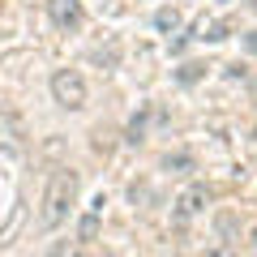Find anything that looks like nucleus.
<instances>
[{
	"mask_svg": "<svg viewBox=\"0 0 257 257\" xmlns=\"http://www.w3.org/2000/svg\"><path fill=\"white\" fill-rule=\"evenodd\" d=\"M77 189H82V180H77L73 167H60V172H52L47 193H43V231H56L64 219H69V210L77 206Z\"/></svg>",
	"mask_w": 257,
	"mask_h": 257,
	"instance_id": "1",
	"label": "nucleus"
},
{
	"mask_svg": "<svg viewBox=\"0 0 257 257\" xmlns=\"http://www.w3.org/2000/svg\"><path fill=\"white\" fill-rule=\"evenodd\" d=\"M52 99L60 107H69V111L86 107V77L77 69H56L52 73Z\"/></svg>",
	"mask_w": 257,
	"mask_h": 257,
	"instance_id": "2",
	"label": "nucleus"
},
{
	"mask_svg": "<svg viewBox=\"0 0 257 257\" xmlns=\"http://www.w3.org/2000/svg\"><path fill=\"white\" fill-rule=\"evenodd\" d=\"M0 150L5 155H26V120L13 107H0Z\"/></svg>",
	"mask_w": 257,
	"mask_h": 257,
	"instance_id": "3",
	"label": "nucleus"
},
{
	"mask_svg": "<svg viewBox=\"0 0 257 257\" xmlns=\"http://www.w3.org/2000/svg\"><path fill=\"white\" fill-rule=\"evenodd\" d=\"M206 206H210V184H189V189H180V197H176L172 219L176 223H189V219H197Z\"/></svg>",
	"mask_w": 257,
	"mask_h": 257,
	"instance_id": "4",
	"label": "nucleus"
},
{
	"mask_svg": "<svg viewBox=\"0 0 257 257\" xmlns=\"http://www.w3.org/2000/svg\"><path fill=\"white\" fill-rule=\"evenodd\" d=\"M47 18H52V26H60V30L82 26V0H47Z\"/></svg>",
	"mask_w": 257,
	"mask_h": 257,
	"instance_id": "5",
	"label": "nucleus"
},
{
	"mask_svg": "<svg viewBox=\"0 0 257 257\" xmlns=\"http://www.w3.org/2000/svg\"><path fill=\"white\" fill-rule=\"evenodd\" d=\"M103 206H107V197L99 193V197L90 202V210L82 214V223H77V244H90V240L99 236V223H103Z\"/></svg>",
	"mask_w": 257,
	"mask_h": 257,
	"instance_id": "6",
	"label": "nucleus"
},
{
	"mask_svg": "<svg viewBox=\"0 0 257 257\" xmlns=\"http://www.w3.org/2000/svg\"><path fill=\"white\" fill-rule=\"evenodd\" d=\"M202 39H210V43H219V39H227V26H223V22H202Z\"/></svg>",
	"mask_w": 257,
	"mask_h": 257,
	"instance_id": "7",
	"label": "nucleus"
},
{
	"mask_svg": "<svg viewBox=\"0 0 257 257\" xmlns=\"http://www.w3.org/2000/svg\"><path fill=\"white\" fill-rule=\"evenodd\" d=\"M155 26L159 30H176V26H180V13H176V9H159L155 13Z\"/></svg>",
	"mask_w": 257,
	"mask_h": 257,
	"instance_id": "8",
	"label": "nucleus"
},
{
	"mask_svg": "<svg viewBox=\"0 0 257 257\" xmlns=\"http://www.w3.org/2000/svg\"><path fill=\"white\" fill-rule=\"evenodd\" d=\"M163 167H167V172H172V167H176V172H184V167H193V159H189V155H167Z\"/></svg>",
	"mask_w": 257,
	"mask_h": 257,
	"instance_id": "9",
	"label": "nucleus"
},
{
	"mask_svg": "<svg viewBox=\"0 0 257 257\" xmlns=\"http://www.w3.org/2000/svg\"><path fill=\"white\" fill-rule=\"evenodd\" d=\"M202 69H206V64H184V69H180V82H184V86H193L197 77H202Z\"/></svg>",
	"mask_w": 257,
	"mask_h": 257,
	"instance_id": "10",
	"label": "nucleus"
},
{
	"mask_svg": "<svg viewBox=\"0 0 257 257\" xmlns=\"http://www.w3.org/2000/svg\"><path fill=\"white\" fill-rule=\"evenodd\" d=\"M244 52L257 56V30H248V35H244Z\"/></svg>",
	"mask_w": 257,
	"mask_h": 257,
	"instance_id": "11",
	"label": "nucleus"
},
{
	"mask_svg": "<svg viewBox=\"0 0 257 257\" xmlns=\"http://www.w3.org/2000/svg\"><path fill=\"white\" fill-rule=\"evenodd\" d=\"M248 240H253V248H257V227H253V231H248Z\"/></svg>",
	"mask_w": 257,
	"mask_h": 257,
	"instance_id": "12",
	"label": "nucleus"
},
{
	"mask_svg": "<svg viewBox=\"0 0 257 257\" xmlns=\"http://www.w3.org/2000/svg\"><path fill=\"white\" fill-rule=\"evenodd\" d=\"M248 9H253V13H257V0H248Z\"/></svg>",
	"mask_w": 257,
	"mask_h": 257,
	"instance_id": "13",
	"label": "nucleus"
}]
</instances>
